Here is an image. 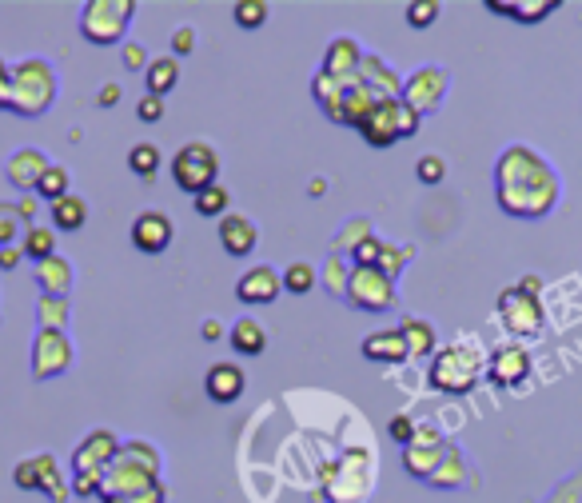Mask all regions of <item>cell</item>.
<instances>
[{"mask_svg":"<svg viewBox=\"0 0 582 503\" xmlns=\"http://www.w3.org/2000/svg\"><path fill=\"white\" fill-rule=\"evenodd\" d=\"M363 360H371V364H403V360H411V352H407V340H403V332L399 328H383V332H371L367 340H363Z\"/></svg>","mask_w":582,"mask_h":503,"instance_id":"cell-25","label":"cell"},{"mask_svg":"<svg viewBox=\"0 0 582 503\" xmlns=\"http://www.w3.org/2000/svg\"><path fill=\"white\" fill-rule=\"evenodd\" d=\"M491 12H503L519 24H539L547 20L551 12H559V0H487Z\"/></svg>","mask_w":582,"mask_h":503,"instance_id":"cell-28","label":"cell"},{"mask_svg":"<svg viewBox=\"0 0 582 503\" xmlns=\"http://www.w3.org/2000/svg\"><path fill=\"white\" fill-rule=\"evenodd\" d=\"M447 448H451V444L443 440V432H439V428L419 424L415 440L403 448V468H407V476H415V480H431V476H435V468L443 464Z\"/></svg>","mask_w":582,"mask_h":503,"instance_id":"cell-15","label":"cell"},{"mask_svg":"<svg viewBox=\"0 0 582 503\" xmlns=\"http://www.w3.org/2000/svg\"><path fill=\"white\" fill-rule=\"evenodd\" d=\"M72 280H76L72 260H64L60 252H56V256H48L44 264H36V284H40V292H44V296H60V300H68Z\"/></svg>","mask_w":582,"mask_h":503,"instance_id":"cell-26","label":"cell"},{"mask_svg":"<svg viewBox=\"0 0 582 503\" xmlns=\"http://www.w3.org/2000/svg\"><path fill=\"white\" fill-rule=\"evenodd\" d=\"M355 80H363L371 92H379L383 100H395V96H403V76L383 60V56H363V64H359V76Z\"/></svg>","mask_w":582,"mask_h":503,"instance_id":"cell-24","label":"cell"},{"mask_svg":"<svg viewBox=\"0 0 582 503\" xmlns=\"http://www.w3.org/2000/svg\"><path fill=\"white\" fill-rule=\"evenodd\" d=\"M387 432H391V440H395V444H403V448H407V444L415 440V432H419V424H415L411 416H391V424H387Z\"/></svg>","mask_w":582,"mask_h":503,"instance_id":"cell-49","label":"cell"},{"mask_svg":"<svg viewBox=\"0 0 582 503\" xmlns=\"http://www.w3.org/2000/svg\"><path fill=\"white\" fill-rule=\"evenodd\" d=\"M192 48H196V28L192 24H180L176 32H172V56L180 60V56H192Z\"/></svg>","mask_w":582,"mask_h":503,"instance_id":"cell-50","label":"cell"},{"mask_svg":"<svg viewBox=\"0 0 582 503\" xmlns=\"http://www.w3.org/2000/svg\"><path fill=\"white\" fill-rule=\"evenodd\" d=\"M371 480H375L371 452H367V448H351V452L335 464V476L327 480L331 503H359L367 492H371Z\"/></svg>","mask_w":582,"mask_h":503,"instance_id":"cell-11","label":"cell"},{"mask_svg":"<svg viewBox=\"0 0 582 503\" xmlns=\"http://www.w3.org/2000/svg\"><path fill=\"white\" fill-rule=\"evenodd\" d=\"M200 332H204V340H220V336H228L220 320H204V324H200Z\"/></svg>","mask_w":582,"mask_h":503,"instance_id":"cell-55","label":"cell"},{"mask_svg":"<svg viewBox=\"0 0 582 503\" xmlns=\"http://www.w3.org/2000/svg\"><path fill=\"white\" fill-rule=\"evenodd\" d=\"M16 208H20V216H24V220H28V224H32V216H36V196H32V192H28V196H24V200H20V204H16Z\"/></svg>","mask_w":582,"mask_h":503,"instance_id":"cell-56","label":"cell"},{"mask_svg":"<svg viewBox=\"0 0 582 503\" xmlns=\"http://www.w3.org/2000/svg\"><path fill=\"white\" fill-rule=\"evenodd\" d=\"M136 116H140L144 124H156V120H164V100H160V96H152V92H144V96L136 100Z\"/></svg>","mask_w":582,"mask_h":503,"instance_id":"cell-48","label":"cell"},{"mask_svg":"<svg viewBox=\"0 0 582 503\" xmlns=\"http://www.w3.org/2000/svg\"><path fill=\"white\" fill-rule=\"evenodd\" d=\"M72 496H84V500L100 496L104 500V476H72Z\"/></svg>","mask_w":582,"mask_h":503,"instance_id":"cell-51","label":"cell"},{"mask_svg":"<svg viewBox=\"0 0 582 503\" xmlns=\"http://www.w3.org/2000/svg\"><path fill=\"white\" fill-rule=\"evenodd\" d=\"M244 388H248V372H244L236 360H220V364H212L208 376H204V392H208V400H216V404H236V400L244 396Z\"/></svg>","mask_w":582,"mask_h":503,"instance_id":"cell-21","label":"cell"},{"mask_svg":"<svg viewBox=\"0 0 582 503\" xmlns=\"http://www.w3.org/2000/svg\"><path fill=\"white\" fill-rule=\"evenodd\" d=\"M228 344H232L236 356H264L268 352V328L256 316H240L228 328Z\"/></svg>","mask_w":582,"mask_h":503,"instance_id":"cell-27","label":"cell"},{"mask_svg":"<svg viewBox=\"0 0 582 503\" xmlns=\"http://www.w3.org/2000/svg\"><path fill=\"white\" fill-rule=\"evenodd\" d=\"M411 260H415V248H411V244H383V256H379L375 268L387 272L391 280H399V272H403Z\"/></svg>","mask_w":582,"mask_h":503,"instance_id":"cell-40","label":"cell"},{"mask_svg":"<svg viewBox=\"0 0 582 503\" xmlns=\"http://www.w3.org/2000/svg\"><path fill=\"white\" fill-rule=\"evenodd\" d=\"M12 104V64L0 56V112H8Z\"/></svg>","mask_w":582,"mask_h":503,"instance_id":"cell-52","label":"cell"},{"mask_svg":"<svg viewBox=\"0 0 582 503\" xmlns=\"http://www.w3.org/2000/svg\"><path fill=\"white\" fill-rule=\"evenodd\" d=\"M136 0H88L80 8V36L92 44H120L132 24Z\"/></svg>","mask_w":582,"mask_h":503,"instance_id":"cell-7","label":"cell"},{"mask_svg":"<svg viewBox=\"0 0 582 503\" xmlns=\"http://www.w3.org/2000/svg\"><path fill=\"white\" fill-rule=\"evenodd\" d=\"M40 328H56V332H68V300L60 296H40Z\"/></svg>","mask_w":582,"mask_h":503,"instance_id":"cell-41","label":"cell"},{"mask_svg":"<svg viewBox=\"0 0 582 503\" xmlns=\"http://www.w3.org/2000/svg\"><path fill=\"white\" fill-rule=\"evenodd\" d=\"M48 168H52V164H48V156H44L40 148H16V152L4 160V180L28 196V192H36V184H40V176H44Z\"/></svg>","mask_w":582,"mask_h":503,"instance_id":"cell-20","label":"cell"},{"mask_svg":"<svg viewBox=\"0 0 582 503\" xmlns=\"http://www.w3.org/2000/svg\"><path fill=\"white\" fill-rule=\"evenodd\" d=\"M563 196L555 164L531 144H507L495 160V200L515 220L547 216Z\"/></svg>","mask_w":582,"mask_h":503,"instance_id":"cell-1","label":"cell"},{"mask_svg":"<svg viewBox=\"0 0 582 503\" xmlns=\"http://www.w3.org/2000/svg\"><path fill=\"white\" fill-rule=\"evenodd\" d=\"M519 288H523V292H531V296H539V292H543V280H539V276H523V280H519Z\"/></svg>","mask_w":582,"mask_h":503,"instance_id":"cell-57","label":"cell"},{"mask_svg":"<svg viewBox=\"0 0 582 503\" xmlns=\"http://www.w3.org/2000/svg\"><path fill=\"white\" fill-rule=\"evenodd\" d=\"M144 80H148V92L164 100V96H168V92L180 84V60H176V56H156V60L148 64Z\"/></svg>","mask_w":582,"mask_h":503,"instance_id":"cell-31","label":"cell"},{"mask_svg":"<svg viewBox=\"0 0 582 503\" xmlns=\"http://www.w3.org/2000/svg\"><path fill=\"white\" fill-rule=\"evenodd\" d=\"M160 488V452L144 440H124L116 464L104 472V496L128 500Z\"/></svg>","mask_w":582,"mask_h":503,"instance_id":"cell-3","label":"cell"},{"mask_svg":"<svg viewBox=\"0 0 582 503\" xmlns=\"http://www.w3.org/2000/svg\"><path fill=\"white\" fill-rule=\"evenodd\" d=\"M172 180L180 192L200 196L204 188L220 184V152L208 140H188L176 156H172Z\"/></svg>","mask_w":582,"mask_h":503,"instance_id":"cell-6","label":"cell"},{"mask_svg":"<svg viewBox=\"0 0 582 503\" xmlns=\"http://www.w3.org/2000/svg\"><path fill=\"white\" fill-rule=\"evenodd\" d=\"M343 300L351 308H359V312H391L399 292H395V280L387 272H379V268H351Z\"/></svg>","mask_w":582,"mask_h":503,"instance_id":"cell-10","label":"cell"},{"mask_svg":"<svg viewBox=\"0 0 582 503\" xmlns=\"http://www.w3.org/2000/svg\"><path fill=\"white\" fill-rule=\"evenodd\" d=\"M20 252H24V260L44 264L48 256H56V228L52 224H32L20 240Z\"/></svg>","mask_w":582,"mask_h":503,"instance_id":"cell-32","label":"cell"},{"mask_svg":"<svg viewBox=\"0 0 582 503\" xmlns=\"http://www.w3.org/2000/svg\"><path fill=\"white\" fill-rule=\"evenodd\" d=\"M268 4L264 0H236V8H232V16H236V24L240 28H264L268 24Z\"/></svg>","mask_w":582,"mask_h":503,"instance_id":"cell-42","label":"cell"},{"mask_svg":"<svg viewBox=\"0 0 582 503\" xmlns=\"http://www.w3.org/2000/svg\"><path fill=\"white\" fill-rule=\"evenodd\" d=\"M128 236H132L136 252H144V256H160V252H168V244H172L176 228H172L168 212H160V208H144V212L132 220Z\"/></svg>","mask_w":582,"mask_h":503,"instance_id":"cell-17","label":"cell"},{"mask_svg":"<svg viewBox=\"0 0 582 503\" xmlns=\"http://www.w3.org/2000/svg\"><path fill=\"white\" fill-rule=\"evenodd\" d=\"M439 12H443L439 0H411V4H407V24H411V28H431V24L439 20Z\"/></svg>","mask_w":582,"mask_h":503,"instance_id":"cell-43","label":"cell"},{"mask_svg":"<svg viewBox=\"0 0 582 503\" xmlns=\"http://www.w3.org/2000/svg\"><path fill=\"white\" fill-rule=\"evenodd\" d=\"M379 100H383V96H379V92H371L363 80H347V84H343V96H339V108H335V116H331V120H335V124H351V128H359V124H363V116H367Z\"/></svg>","mask_w":582,"mask_h":503,"instance_id":"cell-23","label":"cell"},{"mask_svg":"<svg viewBox=\"0 0 582 503\" xmlns=\"http://www.w3.org/2000/svg\"><path fill=\"white\" fill-rule=\"evenodd\" d=\"M363 56H367V52H363V44H359L355 36H335V40L323 48V64H319V72H327L331 80L347 84V80L359 76Z\"/></svg>","mask_w":582,"mask_h":503,"instance_id":"cell-18","label":"cell"},{"mask_svg":"<svg viewBox=\"0 0 582 503\" xmlns=\"http://www.w3.org/2000/svg\"><path fill=\"white\" fill-rule=\"evenodd\" d=\"M124 440L112 428H92L76 448H72V476H104L116 456H120Z\"/></svg>","mask_w":582,"mask_h":503,"instance_id":"cell-14","label":"cell"},{"mask_svg":"<svg viewBox=\"0 0 582 503\" xmlns=\"http://www.w3.org/2000/svg\"><path fill=\"white\" fill-rule=\"evenodd\" d=\"M339 272H343V256H339V252H331V256H327V268L319 272V284H327L335 296H347V280H343Z\"/></svg>","mask_w":582,"mask_h":503,"instance_id":"cell-44","label":"cell"},{"mask_svg":"<svg viewBox=\"0 0 582 503\" xmlns=\"http://www.w3.org/2000/svg\"><path fill=\"white\" fill-rule=\"evenodd\" d=\"M160 148L152 144V140H136L132 148H128V168L140 176V180H156V172H160Z\"/></svg>","mask_w":582,"mask_h":503,"instance_id":"cell-34","label":"cell"},{"mask_svg":"<svg viewBox=\"0 0 582 503\" xmlns=\"http://www.w3.org/2000/svg\"><path fill=\"white\" fill-rule=\"evenodd\" d=\"M12 484L20 492H40L48 496V503H68L72 500V484H64L60 476V460L52 452H36V456H24L16 468H12Z\"/></svg>","mask_w":582,"mask_h":503,"instance_id":"cell-8","label":"cell"},{"mask_svg":"<svg viewBox=\"0 0 582 503\" xmlns=\"http://www.w3.org/2000/svg\"><path fill=\"white\" fill-rule=\"evenodd\" d=\"M100 503H168L164 496V484L160 488H152V492H144V496H128V500H116V496H104Z\"/></svg>","mask_w":582,"mask_h":503,"instance_id":"cell-53","label":"cell"},{"mask_svg":"<svg viewBox=\"0 0 582 503\" xmlns=\"http://www.w3.org/2000/svg\"><path fill=\"white\" fill-rule=\"evenodd\" d=\"M48 212H52V228L56 232H80L88 224V200L76 196V192H68L64 200H56Z\"/></svg>","mask_w":582,"mask_h":503,"instance_id":"cell-30","label":"cell"},{"mask_svg":"<svg viewBox=\"0 0 582 503\" xmlns=\"http://www.w3.org/2000/svg\"><path fill=\"white\" fill-rule=\"evenodd\" d=\"M116 100H120V88H116V84H108V88L100 92V104H104V108H112Z\"/></svg>","mask_w":582,"mask_h":503,"instance_id":"cell-58","label":"cell"},{"mask_svg":"<svg viewBox=\"0 0 582 503\" xmlns=\"http://www.w3.org/2000/svg\"><path fill=\"white\" fill-rule=\"evenodd\" d=\"M56 92H60V80H56V68L44 56H24V60L12 64V104H8V112L24 116V120H40L56 104Z\"/></svg>","mask_w":582,"mask_h":503,"instance_id":"cell-4","label":"cell"},{"mask_svg":"<svg viewBox=\"0 0 582 503\" xmlns=\"http://www.w3.org/2000/svg\"><path fill=\"white\" fill-rule=\"evenodd\" d=\"M415 176L423 180V184H439L443 176H447V164H443V156H419V164H415Z\"/></svg>","mask_w":582,"mask_h":503,"instance_id":"cell-46","label":"cell"},{"mask_svg":"<svg viewBox=\"0 0 582 503\" xmlns=\"http://www.w3.org/2000/svg\"><path fill=\"white\" fill-rule=\"evenodd\" d=\"M495 312H499L503 328H507L511 336H519V340H535V336L543 332V324H547V312H543L539 296L523 292L519 284L499 292V304H495Z\"/></svg>","mask_w":582,"mask_h":503,"instance_id":"cell-9","label":"cell"},{"mask_svg":"<svg viewBox=\"0 0 582 503\" xmlns=\"http://www.w3.org/2000/svg\"><path fill=\"white\" fill-rule=\"evenodd\" d=\"M399 332H403V340H407L411 360H427V356H435V352H439V336H435V324H431V320L407 316V320L399 324Z\"/></svg>","mask_w":582,"mask_h":503,"instance_id":"cell-29","label":"cell"},{"mask_svg":"<svg viewBox=\"0 0 582 503\" xmlns=\"http://www.w3.org/2000/svg\"><path fill=\"white\" fill-rule=\"evenodd\" d=\"M72 360H76V348H72V340H68V332H56V328H40L36 332V340H32V356H28V364H32V380H56V376H64L68 368H72Z\"/></svg>","mask_w":582,"mask_h":503,"instance_id":"cell-13","label":"cell"},{"mask_svg":"<svg viewBox=\"0 0 582 503\" xmlns=\"http://www.w3.org/2000/svg\"><path fill=\"white\" fill-rule=\"evenodd\" d=\"M20 260H24V252H20V248H0V268H4V272H12Z\"/></svg>","mask_w":582,"mask_h":503,"instance_id":"cell-54","label":"cell"},{"mask_svg":"<svg viewBox=\"0 0 582 503\" xmlns=\"http://www.w3.org/2000/svg\"><path fill=\"white\" fill-rule=\"evenodd\" d=\"M315 284H319V272H315V264H307V260H295L284 268V292L291 296H307V292H315Z\"/></svg>","mask_w":582,"mask_h":503,"instance_id":"cell-37","label":"cell"},{"mask_svg":"<svg viewBox=\"0 0 582 503\" xmlns=\"http://www.w3.org/2000/svg\"><path fill=\"white\" fill-rule=\"evenodd\" d=\"M531 368H535V360H531V352H527L519 340L499 344V348L487 356V376H491L495 388H519V384H527Z\"/></svg>","mask_w":582,"mask_h":503,"instance_id":"cell-16","label":"cell"},{"mask_svg":"<svg viewBox=\"0 0 582 503\" xmlns=\"http://www.w3.org/2000/svg\"><path fill=\"white\" fill-rule=\"evenodd\" d=\"M371 236H375V232H371V220H351V224L339 232V240H335V244L351 252V248H359V244H363V240H371Z\"/></svg>","mask_w":582,"mask_h":503,"instance_id":"cell-45","label":"cell"},{"mask_svg":"<svg viewBox=\"0 0 582 503\" xmlns=\"http://www.w3.org/2000/svg\"><path fill=\"white\" fill-rule=\"evenodd\" d=\"M483 376H487V352L471 336L439 348L431 356V368H427V384L435 392H447V396H467Z\"/></svg>","mask_w":582,"mask_h":503,"instance_id":"cell-2","label":"cell"},{"mask_svg":"<svg viewBox=\"0 0 582 503\" xmlns=\"http://www.w3.org/2000/svg\"><path fill=\"white\" fill-rule=\"evenodd\" d=\"M419 112H411L399 96L395 100H379L367 116H363V124H359V136L371 144V148H391V144H399V140H407V136H415L419 132Z\"/></svg>","mask_w":582,"mask_h":503,"instance_id":"cell-5","label":"cell"},{"mask_svg":"<svg viewBox=\"0 0 582 503\" xmlns=\"http://www.w3.org/2000/svg\"><path fill=\"white\" fill-rule=\"evenodd\" d=\"M192 200H196V212L208 216V220H224V216L232 212V192H228L224 184H212V188H204V192L192 196Z\"/></svg>","mask_w":582,"mask_h":503,"instance_id":"cell-35","label":"cell"},{"mask_svg":"<svg viewBox=\"0 0 582 503\" xmlns=\"http://www.w3.org/2000/svg\"><path fill=\"white\" fill-rule=\"evenodd\" d=\"M256 244H260L256 220H248V216H240V212H228V216L220 220V248H224L228 256L244 260V256H252Z\"/></svg>","mask_w":582,"mask_h":503,"instance_id":"cell-22","label":"cell"},{"mask_svg":"<svg viewBox=\"0 0 582 503\" xmlns=\"http://www.w3.org/2000/svg\"><path fill=\"white\" fill-rule=\"evenodd\" d=\"M463 480H467V464H463V452L451 444V448H447V456H443V464L435 468V476H431L427 484H431V488H439V492H455Z\"/></svg>","mask_w":582,"mask_h":503,"instance_id":"cell-33","label":"cell"},{"mask_svg":"<svg viewBox=\"0 0 582 503\" xmlns=\"http://www.w3.org/2000/svg\"><path fill=\"white\" fill-rule=\"evenodd\" d=\"M311 96H315V104L327 112V120L335 116V108H339V96H343V84L339 80H331L327 72H315L311 76Z\"/></svg>","mask_w":582,"mask_h":503,"instance_id":"cell-39","label":"cell"},{"mask_svg":"<svg viewBox=\"0 0 582 503\" xmlns=\"http://www.w3.org/2000/svg\"><path fill=\"white\" fill-rule=\"evenodd\" d=\"M284 292V276L272 268V264H256L252 272L240 276L236 284V296L240 304H252V308H264V304H276V296Z\"/></svg>","mask_w":582,"mask_h":503,"instance_id":"cell-19","label":"cell"},{"mask_svg":"<svg viewBox=\"0 0 582 503\" xmlns=\"http://www.w3.org/2000/svg\"><path fill=\"white\" fill-rule=\"evenodd\" d=\"M447 88H451L447 68H439V64H419L411 76H403V96H399V100H403L411 112L431 116V112L447 100Z\"/></svg>","mask_w":582,"mask_h":503,"instance_id":"cell-12","label":"cell"},{"mask_svg":"<svg viewBox=\"0 0 582 503\" xmlns=\"http://www.w3.org/2000/svg\"><path fill=\"white\" fill-rule=\"evenodd\" d=\"M68 184H72L68 168H64V164H52V168L40 176V184H36V192H32V196H40V200L56 204V200H64V196H68Z\"/></svg>","mask_w":582,"mask_h":503,"instance_id":"cell-38","label":"cell"},{"mask_svg":"<svg viewBox=\"0 0 582 503\" xmlns=\"http://www.w3.org/2000/svg\"><path fill=\"white\" fill-rule=\"evenodd\" d=\"M28 228L32 224L20 216L16 204H0V248H20V240H24Z\"/></svg>","mask_w":582,"mask_h":503,"instance_id":"cell-36","label":"cell"},{"mask_svg":"<svg viewBox=\"0 0 582 503\" xmlns=\"http://www.w3.org/2000/svg\"><path fill=\"white\" fill-rule=\"evenodd\" d=\"M120 60H124V68L128 72H148V52H144V44H136V40H124V52H120Z\"/></svg>","mask_w":582,"mask_h":503,"instance_id":"cell-47","label":"cell"}]
</instances>
